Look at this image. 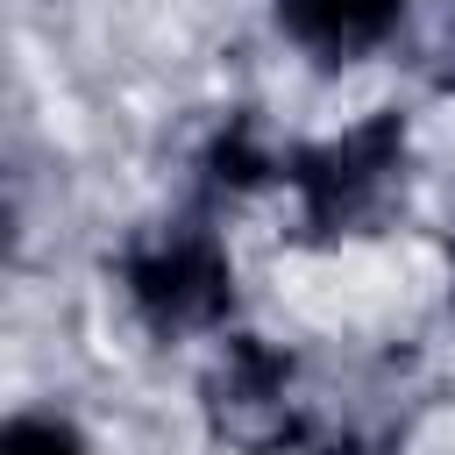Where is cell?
<instances>
[{
	"label": "cell",
	"instance_id": "1",
	"mask_svg": "<svg viewBox=\"0 0 455 455\" xmlns=\"http://www.w3.org/2000/svg\"><path fill=\"white\" fill-rule=\"evenodd\" d=\"M398 156H405V121L398 114H377L363 128H348L341 142H320V149H299L291 156V185L306 199V228L313 235H341V228H363L391 178H398Z\"/></svg>",
	"mask_w": 455,
	"mask_h": 455
},
{
	"label": "cell",
	"instance_id": "2",
	"mask_svg": "<svg viewBox=\"0 0 455 455\" xmlns=\"http://www.w3.org/2000/svg\"><path fill=\"white\" fill-rule=\"evenodd\" d=\"M128 299L135 313L156 327V334H185V327H213L235 299V270L220 256V242L206 228H178V235H156L142 242L128 263Z\"/></svg>",
	"mask_w": 455,
	"mask_h": 455
},
{
	"label": "cell",
	"instance_id": "3",
	"mask_svg": "<svg viewBox=\"0 0 455 455\" xmlns=\"http://www.w3.org/2000/svg\"><path fill=\"white\" fill-rule=\"evenodd\" d=\"M284 384H291V363L277 355V348H263V341H228V355L213 363V377H206V412H213V427L235 441V448H277V441H291V398H284Z\"/></svg>",
	"mask_w": 455,
	"mask_h": 455
},
{
	"label": "cell",
	"instance_id": "4",
	"mask_svg": "<svg viewBox=\"0 0 455 455\" xmlns=\"http://www.w3.org/2000/svg\"><path fill=\"white\" fill-rule=\"evenodd\" d=\"M398 14H405V0H277L284 36L306 43L313 57H327V64L377 50L398 28Z\"/></svg>",
	"mask_w": 455,
	"mask_h": 455
},
{
	"label": "cell",
	"instance_id": "5",
	"mask_svg": "<svg viewBox=\"0 0 455 455\" xmlns=\"http://www.w3.org/2000/svg\"><path fill=\"white\" fill-rule=\"evenodd\" d=\"M0 455H85V441H78V427H71V419L21 412V419H7V434H0Z\"/></svg>",
	"mask_w": 455,
	"mask_h": 455
},
{
	"label": "cell",
	"instance_id": "6",
	"mask_svg": "<svg viewBox=\"0 0 455 455\" xmlns=\"http://www.w3.org/2000/svg\"><path fill=\"white\" fill-rule=\"evenodd\" d=\"M263 171H270V156L256 149L249 121H235V128H228V135L213 142V178H220V185H256Z\"/></svg>",
	"mask_w": 455,
	"mask_h": 455
}]
</instances>
